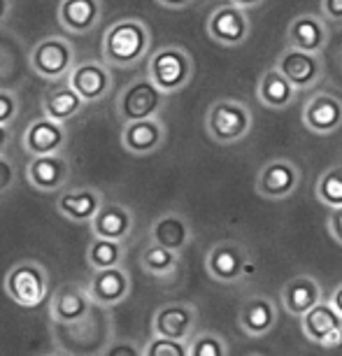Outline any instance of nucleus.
I'll use <instances>...</instances> for the list:
<instances>
[{"label": "nucleus", "mask_w": 342, "mask_h": 356, "mask_svg": "<svg viewBox=\"0 0 342 356\" xmlns=\"http://www.w3.org/2000/svg\"><path fill=\"white\" fill-rule=\"evenodd\" d=\"M319 8H321V17L326 22L342 24V0H321Z\"/></svg>", "instance_id": "37"}, {"label": "nucleus", "mask_w": 342, "mask_h": 356, "mask_svg": "<svg viewBox=\"0 0 342 356\" xmlns=\"http://www.w3.org/2000/svg\"><path fill=\"white\" fill-rule=\"evenodd\" d=\"M44 356H70V354H63V352H51V354H44Z\"/></svg>", "instance_id": "44"}, {"label": "nucleus", "mask_w": 342, "mask_h": 356, "mask_svg": "<svg viewBox=\"0 0 342 356\" xmlns=\"http://www.w3.org/2000/svg\"><path fill=\"white\" fill-rule=\"evenodd\" d=\"M100 51L110 68H136L152 51L149 26L136 17L119 19L107 26Z\"/></svg>", "instance_id": "1"}, {"label": "nucleus", "mask_w": 342, "mask_h": 356, "mask_svg": "<svg viewBox=\"0 0 342 356\" xmlns=\"http://www.w3.org/2000/svg\"><path fill=\"white\" fill-rule=\"evenodd\" d=\"M84 100L82 96L68 84V79L51 84L42 96V112L44 117L54 119L58 124H68L70 119H75L79 112L84 110Z\"/></svg>", "instance_id": "26"}, {"label": "nucleus", "mask_w": 342, "mask_h": 356, "mask_svg": "<svg viewBox=\"0 0 342 356\" xmlns=\"http://www.w3.org/2000/svg\"><path fill=\"white\" fill-rule=\"evenodd\" d=\"M145 356H189V342L152 335V340L145 342Z\"/></svg>", "instance_id": "33"}, {"label": "nucleus", "mask_w": 342, "mask_h": 356, "mask_svg": "<svg viewBox=\"0 0 342 356\" xmlns=\"http://www.w3.org/2000/svg\"><path fill=\"white\" fill-rule=\"evenodd\" d=\"M89 293L93 305L98 307H117L131 296V275L124 266L93 270L89 282Z\"/></svg>", "instance_id": "16"}, {"label": "nucleus", "mask_w": 342, "mask_h": 356, "mask_svg": "<svg viewBox=\"0 0 342 356\" xmlns=\"http://www.w3.org/2000/svg\"><path fill=\"white\" fill-rule=\"evenodd\" d=\"M179 257H182V254L152 243L142 252V257H140V266H142L149 275H154V277H170V275L177 273Z\"/></svg>", "instance_id": "30"}, {"label": "nucleus", "mask_w": 342, "mask_h": 356, "mask_svg": "<svg viewBox=\"0 0 342 356\" xmlns=\"http://www.w3.org/2000/svg\"><path fill=\"white\" fill-rule=\"evenodd\" d=\"M205 270L219 284H236L240 280L252 277L256 266L252 261V252L243 243L221 240L205 254Z\"/></svg>", "instance_id": "6"}, {"label": "nucleus", "mask_w": 342, "mask_h": 356, "mask_svg": "<svg viewBox=\"0 0 342 356\" xmlns=\"http://www.w3.org/2000/svg\"><path fill=\"white\" fill-rule=\"evenodd\" d=\"M198 324V310L193 303H184V300H177V303H165L161 305L156 312H154L152 319V331L154 335H161V338H170V340H186L189 342L196 331Z\"/></svg>", "instance_id": "12"}, {"label": "nucleus", "mask_w": 342, "mask_h": 356, "mask_svg": "<svg viewBox=\"0 0 342 356\" xmlns=\"http://www.w3.org/2000/svg\"><path fill=\"white\" fill-rule=\"evenodd\" d=\"M286 44L310 54H324L328 44L326 19L319 15H298L286 26Z\"/></svg>", "instance_id": "21"}, {"label": "nucleus", "mask_w": 342, "mask_h": 356, "mask_svg": "<svg viewBox=\"0 0 342 356\" xmlns=\"http://www.w3.org/2000/svg\"><path fill=\"white\" fill-rule=\"evenodd\" d=\"M133 212L122 203H103L98 214L91 221V233L96 238H107V240H119L126 243L133 233Z\"/></svg>", "instance_id": "25"}, {"label": "nucleus", "mask_w": 342, "mask_h": 356, "mask_svg": "<svg viewBox=\"0 0 342 356\" xmlns=\"http://www.w3.org/2000/svg\"><path fill=\"white\" fill-rule=\"evenodd\" d=\"M5 293L19 307L33 310L49 298V275L38 261H19L5 275Z\"/></svg>", "instance_id": "5"}, {"label": "nucleus", "mask_w": 342, "mask_h": 356, "mask_svg": "<svg viewBox=\"0 0 342 356\" xmlns=\"http://www.w3.org/2000/svg\"><path fill=\"white\" fill-rule=\"evenodd\" d=\"M70 177V163L61 154L54 156H31L26 165V179L38 193H56Z\"/></svg>", "instance_id": "18"}, {"label": "nucleus", "mask_w": 342, "mask_h": 356, "mask_svg": "<svg viewBox=\"0 0 342 356\" xmlns=\"http://www.w3.org/2000/svg\"><path fill=\"white\" fill-rule=\"evenodd\" d=\"M103 19V0H61L58 24L68 33L84 35L91 33Z\"/></svg>", "instance_id": "24"}, {"label": "nucleus", "mask_w": 342, "mask_h": 356, "mask_svg": "<svg viewBox=\"0 0 342 356\" xmlns=\"http://www.w3.org/2000/svg\"><path fill=\"white\" fill-rule=\"evenodd\" d=\"M154 3L165 10H186V8H191L193 0H154Z\"/></svg>", "instance_id": "39"}, {"label": "nucleus", "mask_w": 342, "mask_h": 356, "mask_svg": "<svg viewBox=\"0 0 342 356\" xmlns=\"http://www.w3.org/2000/svg\"><path fill=\"white\" fill-rule=\"evenodd\" d=\"M10 145V126H0V154H5Z\"/></svg>", "instance_id": "43"}, {"label": "nucleus", "mask_w": 342, "mask_h": 356, "mask_svg": "<svg viewBox=\"0 0 342 356\" xmlns=\"http://www.w3.org/2000/svg\"><path fill=\"white\" fill-rule=\"evenodd\" d=\"M300 182H303V175H300V168L293 161L270 159L268 163L261 165L254 189L266 200H284L298 191Z\"/></svg>", "instance_id": "9"}, {"label": "nucleus", "mask_w": 342, "mask_h": 356, "mask_svg": "<svg viewBox=\"0 0 342 356\" xmlns=\"http://www.w3.org/2000/svg\"><path fill=\"white\" fill-rule=\"evenodd\" d=\"M103 196L93 186H84V189L68 191L56 200V210L63 214L65 219L75 221V224H91L98 210L103 207Z\"/></svg>", "instance_id": "28"}, {"label": "nucleus", "mask_w": 342, "mask_h": 356, "mask_svg": "<svg viewBox=\"0 0 342 356\" xmlns=\"http://www.w3.org/2000/svg\"><path fill=\"white\" fill-rule=\"evenodd\" d=\"M282 75L296 86L298 91L314 89L321 79H324V61H321V54H310L296 47L286 44L284 49L277 54V61H275Z\"/></svg>", "instance_id": "10"}, {"label": "nucleus", "mask_w": 342, "mask_h": 356, "mask_svg": "<svg viewBox=\"0 0 342 356\" xmlns=\"http://www.w3.org/2000/svg\"><path fill=\"white\" fill-rule=\"evenodd\" d=\"M326 226H328V233H331V238L342 247V207H338V210H331Z\"/></svg>", "instance_id": "38"}, {"label": "nucleus", "mask_w": 342, "mask_h": 356, "mask_svg": "<svg viewBox=\"0 0 342 356\" xmlns=\"http://www.w3.org/2000/svg\"><path fill=\"white\" fill-rule=\"evenodd\" d=\"M126 250L124 243L119 240H107V238H96L93 235L89 250H86V264L91 270H105V268H117L124 266Z\"/></svg>", "instance_id": "29"}, {"label": "nucleus", "mask_w": 342, "mask_h": 356, "mask_svg": "<svg viewBox=\"0 0 342 356\" xmlns=\"http://www.w3.org/2000/svg\"><path fill=\"white\" fill-rule=\"evenodd\" d=\"M300 331L312 345L333 349L342 345V317L331 300H321L300 317Z\"/></svg>", "instance_id": "11"}, {"label": "nucleus", "mask_w": 342, "mask_h": 356, "mask_svg": "<svg viewBox=\"0 0 342 356\" xmlns=\"http://www.w3.org/2000/svg\"><path fill=\"white\" fill-rule=\"evenodd\" d=\"M68 143V131L65 124L54 122L49 117H40L26 126L22 145L28 156H54L61 154Z\"/></svg>", "instance_id": "14"}, {"label": "nucleus", "mask_w": 342, "mask_h": 356, "mask_svg": "<svg viewBox=\"0 0 342 356\" xmlns=\"http://www.w3.org/2000/svg\"><path fill=\"white\" fill-rule=\"evenodd\" d=\"M300 91L286 79L282 72L275 68H268L263 75L259 77L256 84V98L259 103L268 107V110H286L298 100Z\"/></svg>", "instance_id": "27"}, {"label": "nucleus", "mask_w": 342, "mask_h": 356, "mask_svg": "<svg viewBox=\"0 0 342 356\" xmlns=\"http://www.w3.org/2000/svg\"><path fill=\"white\" fill-rule=\"evenodd\" d=\"M168 93H163L149 77H136L119 91L114 110L117 117L122 119V124L140 122V119H154L161 117V112L165 110Z\"/></svg>", "instance_id": "4"}, {"label": "nucleus", "mask_w": 342, "mask_h": 356, "mask_svg": "<svg viewBox=\"0 0 342 356\" xmlns=\"http://www.w3.org/2000/svg\"><path fill=\"white\" fill-rule=\"evenodd\" d=\"M228 3H236V5H240V8H245V10H256V8H261V5L266 3V0H228Z\"/></svg>", "instance_id": "42"}, {"label": "nucleus", "mask_w": 342, "mask_h": 356, "mask_svg": "<svg viewBox=\"0 0 342 356\" xmlns=\"http://www.w3.org/2000/svg\"><path fill=\"white\" fill-rule=\"evenodd\" d=\"M228 342L219 333H196L189 340V356H228Z\"/></svg>", "instance_id": "32"}, {"label": "nucleus", "mask_w": 342, "mask_h": 356, "mask_svg": "<svg viewBox=\"0 0 342 356\" xmlns=\"http://www.w3.org/2000/svg\"><path fill=\"white\" fill-rule=\"evenodd\" d=\"M254 129L252 107L238 98H217L205 112V133L217 145H236Z\"/></svg>", "instance_id": "2"}, {"label": "nucleus", "mask_w": 342, "mask_h": 356, "mask_svg": "<svg viewBox=\"0 0 342 356\" xmlns=\"http://www.w3.org/2000/svg\"><path fill=\"white\" fill-rule=\"evenodd\" d=\"M68 84L82 96L86 105L100 103L112 91V70L105 61L77 63L68 75Z\"/></svg>", "instance_id": "15"}, {"label": "nucleus", "mask_w": 342, "mask_h": 356, "mask_svg": "<svg viewBox=\"0 0 342 356\" xmlns=\"http://www.w3.org/2000/svg\"><path fill=\"white\" fill-rule=\"evenodd\" d=\"M324 300V286L319 284L312 275H296L282 286L279 291V305L284 307L291 317H303L307 310Z\"/></svg>", "instance_id": "20"}, {"label": "nucleus", "mask_w": 342, "mask_h": 356, "mask_svg": "<svg viewBox=\"0 0 342 356\" xmlns=\"http://www.w3.org/2000/svg\"><path fill=\"white\" fill-rule=\"evenodd\" d=\"M303 126L314 136H333L342 126V100L333 93L319 91L305 100L300 112Z\"/></svg>", "instance_id": "13"}, {"label": "nucleus", "mask_w": 342, "mask_h": 356, "mask_svg": "<svg viewBox=\"0 0 342 356\" xmlns=\"http://www.w3.org/2000/svg\"><path fill=\"white\" fill-rule=\"evenodd\" d=\"M317 200L326 205L328 210L342 207V165H331L319 175L317 186H314Z\"/></svg>", "instance_id": "31"}, {"label": "nucleus", "mask_w": 342, "mask_h": 356, "mask_svg": "<svg viewBox=\"0 0 342 356\" xmlns=\"http://www.w3.org/2000/svg\"><path fill=\"white\" fill-rule=\"evenodd\" d=\"M277 319H279L277 303H275L272 298H268V296H254V298H247L238 314L240 328H243L250 338L268 335L275 328V324H277Z\"/></svg>", "instance_id": "23"}, {"label": "nucleus", "mask_w": 342, "mask_h": 356, "mask_svg": "<svg viewBox=\"0 0 342 356\" xmlns=\"http://www.w3.org/2000/svg\"><path fill=\"white\" fill-rule=\"evenodd\" d=\"M205 29L212 42L221 47H243L252 35L250 10L240 8L236 3L219 5L210 12Z\"/></svg>", "instance_id": "8"}, {"label": "nucleus", "mask_w": 342, "mask_h": 356, "mask_svg": "<svg viewBox=\"0 0 342 356\" xmlns=\"http://www.w3.org/2000/svg\"><path fill=\"white\" fill-rule=\"evenodd\" d=\"M19 114V96L10 89H0V126H10Z\"/></svg>", "instance_id": "34"}, {"label": "nucleus", "mask_w": 342, "mask_h": 356, "mask_svg": "<svg viewBox=\"0 0 342 356\" xmlns=\"http://www.w3.org/2000/svg\"><path fill=\"white\" fill-rule=\"evenodd\" d=\"M91 293L86 286L79 284H65L56 289L49 303V317L56 324H79L89 317L91 312Z\"/></svg>", "instance_id": "19"}, {"label": "nucleus", "mask_w": 342, "mask_h": 356, "mask_svg": "<svg viewBox=\"0 0 342 356\" xmlns=\"http://www.w3.org/2000/svg\"><path fill=\"white\" fill-rule=\"evenodd\" d=\"M10 15H12V0H0V29L5 26Z\"/></svg>", "instance_id": "40"}, {"label": "nucleus", "mask_w": 342, "mask_h": 356, "mask_svg": "<svg viewBox=\"0 0 342 356\" xmlns=\"http://www.w3.org/2000/svg\"><path fill=\"white\" fill-rule=\"evenodd\" d=\"M152 243L182 254L193 243V228L182 212H163L149 228Z\"/></svg>", "instance_id": "22"}, {"label": "nucleus", "mask_w": 342, "mask_h": 356, "mask_svg": "<svg viewBox=\"0 0 342 356\" xmlns=\"http://www.w3.org/2000/svg\"><path fill=\"white\" fill-rule=\"evenodd\" d=\"M165 124L158 117L140 119L122 126V147L131 156H152L165 143Z\"/></svg>", "instance_id": "17"}, {"label": "nucleus", "mask_w": 342, "mask_h": 356, "mask_svg": "<svg viewBox=\"0 0 342 356\" xmlns=\"http://www.w3.org/2000/svg\"><path fill=\"white\" fill-rule=\"evenodd\" d=\"M328 300H331V303H333V307H335V310L340 312V317H342V284H338V286H335V291L331 293V298H328Z\"/></svg>", "instance_id": "41"}, {"label": "nucleus", "mask_w": 342, "mask_h": 356, "mask_svg": "<svg viewBox=\"0 0 342 356\" xmlns=\"http://www.w3.org/2000/svg\"><path fill=\"white\" fill-rule=\"evenodd\" d=\"M250 356H261V354H250Z\"/></svg>", "instance_id": "45"}, {"label": "nucleus", "mask_w": 342, "mask_h": 356, "mask_svg": "<svg viewBox=\"0 0 342 356\" xmlns=\"http://www.w3.org/2000/svg\"><path fill=\"white\" fill-rule=\"evenodd\" d=\"M15 184H17L15 163H12L5 154H0V196L10 193L12 189H15Z\"/></svg>", "instance_id": "36"}, {"label": "nucleus", "mask_w": 342, "mask_h": 356, "mask_svg": "<svg viewBox=\"0 0 342 356\" xmlns=\"http://www.w3.org/2000/svg\"><path fill=\"white\" fill-rule=\"evenodd\" d=\"M103 356H145V347L133 340H114L105 347Z\"/></svg>", "instance_id": "35"}, {"label": "nucleus", "mask_w": 342, "mask_h": 356, "mask_svg": "<svg viewBox=\"0 0 342 356\" xmlns=\"http://www.w3.org/2000/svg\"><path fill=\"white\" fill-rule=\"evenodd\" d=\"M196 65L191 54L179 44H163L147 58V77L161 91L172 96L191 84Z\"/></svg>", "instance_id": "3"}, {"label": "nucleus", "mask_w": 342, "mask_h": 356, "mask_svg": "<svg viewBox=\"0 0 342 356\" xmlns=\"http://www.w3.org/2000/svg\"><path fill=\"white\" fill-rule=\"evenodd\" d=\"M31 70L47 82H61L75 68V47L68 38L61 35H47L33 44L28 54Z\"/></svg>", "instance_id": "7"}]
</instances>
